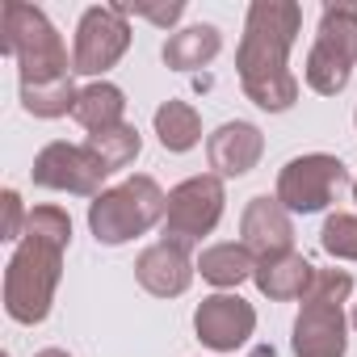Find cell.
<instances>
[{
  "label": "cell",
  "instance_id": "cell-1",
  "mask_svg": "<svg viewBox=\"0 0 357 357\" xmlns=\"http://www.w3.org/2000/svg\"><path fill=\"white\" fill-rule=\"evenodd\" d=\"M298 26H303V9L294 0H252L248 9L244 38L236 51V72L244 97L269 114H286L298 101V80L286 68Z\"/></svg>",
  "mask_w": 357,
  "mask_h": 357
},
{
  "label": "cell",
  "instance_id": "cell-2",
  "mask_svg": "<svg viewBox=\"0 0 357 357\" xmlns=\"http://www.w3.org/2000/svg\"><path fill=\"white\" fill-rule=\"evenodd\" d=\"M0 51L13 55L22 68V84H51L72 76L68 47L51 17L22 0H5L0 5Z\"/></svg>",
  "mask_w": 357,
  "mask_h": 357
},
{
  "label": "cell",
  "instance_id": "cell-3",
  "mask_svg": "<svg viewBox=\"0 0 357 357\" xmlns=\"http://www.w3.org/2000/svg\"><path fill=\"white\" fill-rule=\"evenodd\" d=\"M63 248L59 240H43L34 231L22 236L17 252L9 257V269H5V311L9 319L34 328L51 315V303H55V290H59V278H63Z\"/></svg>",
  "mask_w": 357,
  "mask_h": 357
},
{
  "label": "cell",
  "instance_id": "cell-4",
  "mask_svg": "<svg viewBox=\"0 0 357 357\" xmlns=\"http://www.w3.org/2000/svg\"><path fill=\"white\" fill-rule=\"evenodd\" d=\"M164 211H168V194L155 185V176L135 172L122 185L101 190L89 202V231L97 236V244L118 248V244L151 231L155 223H164Z\"/></svg>",
  "mask_w": 357,
  "mask_h": 357
},
{
  "label": "cell",
  "instance_id": "cell-5",
  "mask_svg": "<svg viewBox=\"0 0 357 357\" xmlns=\"http://www.w3.org/2000/svg\"><path fill=\"white\" fill-rule=\"evenodd\" d=\"M357 63V5H324L319 38L307 55V84L319 97H336L349 89Z\"/></svg>",
  "mask_w": 357,
  "mask_h": 357
},
{
  "label": "cell",
  "instance_id": "cell-6",
  "mask_svg": "<svg viewBox=\"0 0 357 357\" xmlns=\"http://www.w3.org/2000/svg\"><path fill=\"white\" fill-rule=\"evenodd\" d=\"M223 176L215 172H202V176H190L176 190H168V211H164V240L168 244H181V248H194L202 236H211L223 219Z\"/></svg>",
  "mask_w": 357,
  "mask_h": 357
},
{
  "label": "cell",
  "instance_id": "cell-7",
  "mask_svg": "<svg viewBox=\"0 0 357 357\" xmlns=\"http://www.w3.org/2000/svg\"><path fill=\"white\" fill-rule=\"evenodd\" d=\"M349 185V168L328 155V151H307V155H294L290 164H282L278 172V202L290 211V215H315V211H328V202Z\"/></svg>",
  "mask_w": 357,
  "mask_h": 357
},
{
  "label": "cell",
  "instance_id": "cell-8",
  "mask_svg": "<svg viewBox=\"0 0 357 357\" xmlns=\"http://www.w3.org/2000/svg\"><path fill=\"white\" fill-rule=\"evenodd\" d=\"M130 47V22L122 5H93L84 9L76 26V47H72V72L76 76H101L109 72Z\"/></svg>",
  "mask_w": 357,
  "mask_h": 357
},
{
  "label": "cell",
  "instance_id": "cell-9",
  "mask_svg": "<svg viewBox=\"0 0 357 357\" xmlns=\"http://www.w3.org/2000/svg\"><path fill=\"white\" fill-rule=\"evenodd\" d=\"M30 176H34V185H43V190L97 198L101 194V181L109 176V168L84 143H47L34 155V172Z\"/></svg>",
  "mask_w": 357,
  "mask_h": 357
},
{
  "label": "cell",
  "instance_id": "cell-10",
  "mask_svg": "<svg viewBox=\"0 0 357 357\" xmlns=\"http://www.w3.org/2000/svg\"><path fill=\"white\" fill-rule=\"evenodd\" d=\"M194 332L206 349L215 353H236L252 332H257V311L252 303H244L240 294H211L198 303L194 311Z\"/></svg>",
  "mask_w": 357,
  "mask_h": 357
},
{
  "label": "cell",
  "instance_id": "cell-11",
  "mask_svg": "<svg viewBox=\"0 0 357 357\" xmlns=\"http://www.w3.org/2000/svg\"><path fill=\"white\" fill-rule=\"evenodd\" d=\"M294 357H344L349 349V319L336 303H303L290 336Z\"/></svg>",
  "mask_w": 357,
  "mask_h": 357
},
{
  "label": "cell",
  "instance_id": "cell-12",
  "mask_svg": "<svg viewBox=\"0 0 357 357\" xmlns=\"http://www.w3.org/2000/svg\"><path fill=\"white\" fill-rule=\"evenodd\" d=\"M240 236H244V248H248L252 257H261V261L286 257V252L294 248L290 211H286L278 198L261 194V198H252V202L244 206V215H240Z\"/></svg>",
  "mask_w": 357,
  "mask_h": 357
},
{
  "label": "cell",
  "instance_id": "cell-13",
  "mask_svg": "<svg viewBox=\"0 0 357 357\" xmlns=\"http://www.w3.org/2000/svg\"><path fill=\"white\" fill-rule=\"evenodd\" d=\"M194 269H198V265L190 261V248L168 244V240L143 248L139 261H135L139 286H143L147 294H155V298H176V294H185L190 282H194Z\"/></svg>",
  "mask_w": 357,
  "mask_h": 357
},
{
  "label": "cell",
  "instance_id": "cell-14",
  "mask_svg": "<svg viewBox=\"0 0 357 357\" xmlns=\"http://www.w3.org/2000/svg\"><path fill=\"white\" fill-rule=\"evenodd\" d=\"M261 151H265V135L261 126L236 118V122H223L211 139H206V160L215 168V176H244L261 164Z\"/></svg>",
  "mask_w": 357,
  "mask_h": 357
},
{
  "label": "cell",
  "instance_id": "cell-15",
  "mask_svg": "<svg viewBox=\"0 0 357 357\" xmlns=\"http://www.w3.org/2000/svg\"><path fill=\"white\" fill-rule=\"evenodd\" d=\"M315 278V265L298 252H286V257H269V261H257V290L269 298V303H290V298H303L307 286Z\"/></svg>",
  "mask_w": 357,
  "mask_h": 357
},
{
  "label": "cell",
  "instance_id": "cell-16",
  "mask_svg": "<svg viewBox=\"0 0 357 357\" xmlns=\"http://www.w3.org/2000/svg\"><path fill=\"white\" fill-rule=\"evenodd\" d=\"M219 51H223L219 26L202 22V26H185V30L168 34V43H164L160 55H164V63H168L172 72H198V68H206Z\"/></svg>",
  "mask_w": 357,
  "mask_h": 357
},
{
  "label": "cell",
  "instance_id": "cell-17",
  "mask_svg": "<svg viewBox=\"0 0 357 357\" xmlns=\"http://www.w3.org/2000/svg\"><path fill=\"white\" fill-rule=\"evenodd\" d=\"M122 114H126V93H122L118 84H109V80H93L89 89H80L76 109H72V118H76L89 135L109 130V126H122V122H126Z\"/></svg>",
  "mask_w": 357,
  "mask_h": 357
},
{
  "label": "cell",
  "instance_id": "cell-18",
  "mask_svg": "<svg viewBox=\"0 0 357 357\" xmlns=\"http://www.w3.org/2000/svg\"><path fill=\"white\" fill-rule=\"evenodd\" d=\"M198 273L219 290H236L240 282H248L257 273V257L244 244H211L198 257Z\"/></svg>",
  "mask_w": 357,
  "mask_h": 357
},
{
  "label": "cell",
  "instance_id": "cell-19",
  "mask_svg": "<svg viewBox=\"0 0 357 357\" xmlns=\"http://www.w3.org/2000/svg\"><path fill=\"white\" fill-rule=\"evenodd\" d=\"M155 135H160L164 151L181 155V151L198 147V139H202V118H198V109H194L190 101H164V105L155 109Z\"/></svg>",
  "mask_w": 357,
  "mask_h": 357
},
{
  "label": "cell",
  "instance_id": "cell-20",
  "mask_svg": "<svg viewBox=\"0 0 357 357\" xmlns=\"http://www.w3.org/2000/svg\"><path fill=\"white\" fill-rule=\"evenodd\" d=\"M84 147H89V151H93L109 172H118V168H126V164L139 155L143 139H139V130H135L130 122H122V126H109V130L89 135V139H84Z\"/></svg>",
  "mask_w": 357,
  "mask_h": 357
},
{
  "label": "cell",
  "instance_id": "cell-21",
  "mask_svg": "<svg viewBox=\"0 0 357 357\" xmlns=\"http://www.w3.org/2000/svg\"><path fill=\"white\" fill-rule=\"evenodd\" d=\"M76 97H80V89L72 84V76L51 80V84H22V105L34 118H63L76 109Z\"/></svg>",
  "mask_w": 357,
  "mask_h": 357
},
{
  "label": "cell",
  "instance_id": "cell-22",
  "mask_svg": "<svg viewBox=\"0 0 357 357\" xmlns=\"http://www.w3.org/2000/svg\"><path fill=\"white\" fill-rule=\"evenodd\" d=\"M319 244L328 257L336 261H357V215H328L324 231H319Z\"/></svg>",
  "mask_w": 357,
  "mask_h": 357
},
{
  "label": "cell",
  "instance_id": "cell-23",
  "mask_svg": "<svg viewBox=\"0 0 357 357\" xmlns=\"http://www.w3.org/2000/svg\"><path fill=\"white\" fill-rule=\"evenodd\" d=\"M349 294H353V278L344 269H315L303 303H336V307H344Z\"/></svg>",
  "mask_w": 357,
  "mask_h": 357
},
{
  "label": "cell",
  "instance_id": "cell-24",
  "mask_svg": "<svg viewBox=\"0 0 357 357\" xmlns=\"http://www.w3.org/2000/svg\"><path fill=\"white\" fill-rule=\"evenodd\" d=\"M5 227H0V240H22V231H26V206H22V194L17 190H5Z\"/></svg>",
  "mask_w": 357,
  "mask_h": 357
},
{
  "label": "cell",
  "instance_id": "cell-25",
  "mask_svg": "<svg viewBox=\"0 0 357 357\" xmlns=\"http://www.w3.org/2000/svg\"><path fill=\"white\" fill-rule=\"evenodd\" d=\"M122 13L130 17H147V22H155V26H172V22H181V13H185V5H181V0H172V5H160V9H151V5H122Z\"/></svg>",
  "mask_w": 357,
  "mask_h": 357
},
{
  "label": "cell",
  "instance_id": "cell-26",
  "mask_svg": "<svg viewBox=\"0 0 357 357\" xmlns=\"http://www.w3.org/2000/svg\"><path fill=\"white\" fill-rule=\"evenodd\" d=\"M248 357H278V349H273V344H257Z\"/></svg>",
  "mask_w": 357,
  "mask_h": 357
},
{
  "label": "cell",
  "instance_id": "cell-27",
  "mask_svg": "<svg viewBox=\"0 0 357 357\" xmlns=\"http://www.w3.org/2000/svg\"><path fill=\"white\" fill-rule=\"evenodd\" d=\"M34 357H68L63 349H43V353H34Z\"/></svg>",
  "mask_w": 357,
  "mask_h": 357
},
{
  "label": "cell",
  "instance_id": "cell-28",
  "mask_svg": "<svg viewBox=\"0 0 357 357\" xmlns=\"http://www.w3.org/2000/svg\"><path fill=\"white\" fill-rule=\"evenodd\" d=\"M353 328H357V307H353Z\"/></svg>",
  "mask_w": 357,
  "mask_h": 357
},
{
  "label": "cell",
  "instance_id": "cell-29",
  "mask_svg": "<svg viewBox=\"0 0 357 357\" xmlns=\"http://www.w3.org/2000/svg\"><path fill=\"white\" fill-rule=\"evenodd\" d=\"M353 202H357V181H353Z\"/></svg>",
  "mask_w": 357,
  "mask_h": 357
},
{
  "label": "cell",
  "instance_id": "cell-30",
  "mask_svg": "<svg viewBox=\"0 0 357 357\" xmlns=\"http://www.w3.org/2000/svg\"><path fill=\"white\" fill-rule=\"evenodd\" d=\"M353 122H357V109H353Z\"/></svg>",
  "mask_w": 357,
  "mask_h": 357
}]
</instances>
